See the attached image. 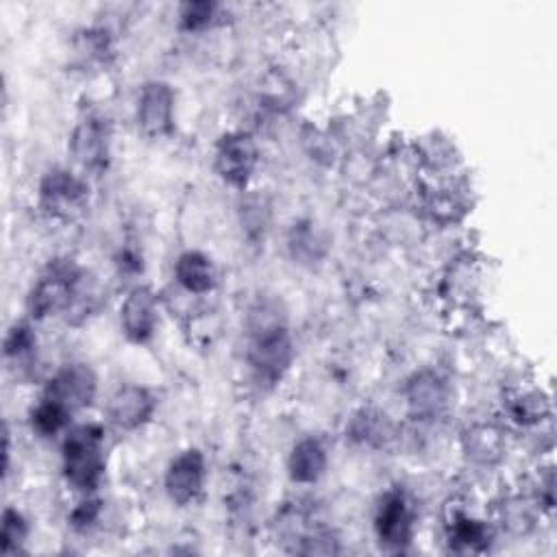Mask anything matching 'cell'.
Segmentation results:
<instances>
[{
  "label": "cell",
  "mask_w": 557,
  "mask_h": 557,
  "mask_svg": "<svg viewBox=\"0 0 557 557\" xmlns=\"http://www.w3.org/2000/svg\"><path fill=\"white\" fill-rule=\"evenodd\" d=\"M374 533L379 544L387 550H403L409 544L413 533V516L403 492L392 490L381 498L374 516Z\"/></svg>",
  "instance_id": "cell-8"
},
{
  "label": "cell",
  "mask_w": 557,
  "mask_h": 557,
  "mask_svg": "<svg viewBox=\"0 0 557 557\" xmlns=\"http://www.w3.org/2000/svg\"><path fill=\"white\" fill-rule=\"evenodd\" d=\"M137 126L148 137H163L174 128V89L165 81L144 83L137 98Z\"/></svg>",
  "instance_id": "cell-9"
},
{
  "label": "cell",
  "mask_w": 557,
  "mask_h": 557,
  "mask_svg": "<svg viewBox=\"0 0 557 557\" xmlns=\"http://www.w3.org/2000/svg\"><path fill=\"white\" fill-rule=\"evenodd\" d=\"M100 516V500L98 498H85L83 503H78L74 507V511L70 513V524L78 531L91 527Z\"/></svg>",
  "instance_id": "cell-24"
},
{
  "label": "cell",
  "mask_w": 557,
  "mask_h": 557,
  "mask_svg": "<svg viewBox=\"0 0 557 557\" xmlns=\"http://www.w3.org/2000/svg\"><path fill=\"white\" fill-rule=\"evenodd\" d=\"M87 185L65 168H52L39 181V205L46 213L67 218L83 209Z\"/></svg>",
  "instance_id": "cell-6"
},
{
  "label": "cell",
  "mask_w": 557,
  "mask_h": 557,
  "mask_svg": "<svg viewBox=\"0 0 557 557\" xmlns=\"http://www.w3.org/2000/svg\"><path fill=\"white\" fill-rule=\"evenodd\" d=\"M407 403L413 416L433 418L448 403V387L435 372H418L407 385Z\"/></svg>",
  "instance_id": "cell-13"
},
{
  "label": "cell",
  "mask_w": 557,
  "mask_h": 557,
  "mask_svg": "<svg viewBox=\"0 0 557 557\" xmlns=\"http://www.w3.org/2000/svg\"><path fill=\"white\" fill-rule=\"evenodd\" d=\"M61 468L65 481L89 494L104 474V433L98 424H81L67 431L61 448Z\"/></svg>",
  "instance_id": "cell-2"
},
{
  "label": "cell",
  "mask_w": 557,
  "mask_h": 557,
  "mask_svg": "<svg viewBox=\"0 0 557 557\" xmlns=\"http://www.w3.org/2000/svg\"><path fill=\"white\" fill-rule=\"evenodd\" d=\"M35 344L37 339L33 335V329L26 322H15L4 337V355L7 359H15V361L30 359Z\"/></svg>",
  "instance_id": "cell-22"
},
{
  "label": "cell",
  "mask_w": 557,
  "mask_h": 557,
  "mask_svg": "<svg viewBox=\"0 0 557 557\" xmlns=\"http://www.w3.org/2000/svg\"><path fill=\"white\" fill-rule=\"evenodd\" d=\"M87 278L72 259H54L33 283L28 294V313L41 320L54 311H67Z\"/></svg>",
  "instance_id": "cell-3"
},
{
  "label": "cell",
  "mask_w": 557,
  "mask_h": 557,
  "mask_svg": "<svg viewBox=\"0 0 557 557\" xmlns=\"http://www.w3.org/2000/svg\"><path fill=\"white\" fill-rule=\"evenodd\" d=\"M159 315L157 298L148 287H135L128 292L120 307V326L128 342L144 344L154 335Z\"/></svg>",
  "instance_id": "cell-12"
},
{
  "label": "cell",
  "mask_w": 557,
  "mask_h": 557,
  "mask_svg": "<svg viewBox=\"0 0 557 557\" xmlns=\"http://www.w3.org/2000/svg\"><path fill=\"white\" fill-rule=\"evenodd\" d=\"M248 366L259 385H276L294 359L292 337L278 309L270 302H257L248 315Z\"/></svg>",
  "instance_id": "cell-1"
},
{
  "label": "cell",
  "mask_w": 557,
  "mask_h": 557,
  "mask_svg": "<svg viewBox=\"0 0 557 557\" xmlns=\"http://www.w3.org/2000/svg\"><path fill=\"white\" fill-rule=\"evenodd\" d=\"M326 470V450L320 440L302 437L292 446L287 472L294 483H315Z\"/></svg>",
  "instance_id": "cell-15"
},
{
  "label": "cell",
  "mask_w": 557,
  "mask_h": 557,
  "mask_svg": "<svg viewBox=\"0 0 557 557\" xmlns=\"http://www.w3.org/2000/svg\"><path fill=\"white\" fill-rule=\"evenodd\" d=\"M174 276L185 292L198 296L209 294L218 283L213 261L200 250H185L183 255H178L174 263Z\"/></svg>",
  "instance_id": "cell-14"
},
{
  "label": "cell",
  "mask_w": 557,
  "mask_h": 557,
  "mask_svg": "<svg viewBox=\"0 0 557 557\" xmlns=\"http://www.w3.org/2000/svg\"><path fill=\"white\" fill-rule=\"evenodd\" d=\"M257 161H259V150L252 135L244 131H233L220 137L215 146L213 165L224 183L244 187L250 181L257 168Z\"/></svg>",
  "instance_id": "cell-4"
},
{
  "label": "cell",
  "mask_w": 557,
  "mask_h": 557,
  "mask_svg": "<svg viewBox=\"0 0 557 557\" xmlns=\"http://www.w3.org/2000/svg\"><path fill=\"white\" fill-rule=\"evenodd\" d=\"M448 540L457 550H483L492 542V531L485 522L457 513L448 524Z\"/></svg>",
  "instance_id": "cell-17"
},
{
  "label": "cell",
  "mask_w": 557,
  "mask_h": 557,
  "mask_svg": "<svg viewBox=\"0 0 557 557\" xmlns=\"http://www.w3.org/2000/svg\"><path fill=\"white\" fill-rule=\"evenodd\" d=\"M509 413L518 424L531 426V424H537L544 420V416L548 413V400L537 392H529V394L518 396L511 403Z\"/></svg>",
  "instance_id": "cell-20"
},
{
  "label": "cell",
  "mask_w": 557,
  "mask_h": 557,
  "mask_svg": "<svg viewBox=\"0 0 557 557\" xmlns=\"http://www.w3.org/2000/svg\"><path fill=\"white\" fill-rule=\"evenodd\" d=\"M379 418L381 416H374L372 411H361L359 416H355V420L350 424V437L359 440V442H366V444L379 440L381 431H385V429H381Z\"/></svg>",
  "instance_id": "cell-23"
},
{
  "label": "cell",
  "mask_w": 557,
  "mask_h": 557,
  "mask_svg": "<svg viewBox=\"0 0 557 557\" xmlns=\"http://www.w3.org/2000/svg\"><path fill=\"white\" fill-rule=\"evenodd\" d=\"M26 537H28V522L24 513L13 507H7L2 511V524H0V550L4 555L17 553L26 542Z\"/></svg>",
  "instance_id": "cell-19"
},
{
  "label": "cell",
  "mask_w": 557,
  "mask_h": 557,
  "mask_svg": "<svg viewBox=\"0 0 557 557\" xmlns=\"http://www.w3.org/2000/svg\"><path fill=\"white\" fill-rule=\"evenodd\" d=\"M70 152L81 168L91 172L104 170L111 152L109 122L98 113H85L70 135Z\"/></svg>",
  "instance_id": "cell-5"
},
{
  "label": "cell",
  "mask_w": 557,
  "mask_h": 557,
  "mask_svg": "<svg viewBox=\"0 0 557 557\" xmlns=\"http://www.w3.org/2000/svg\"><path fill=\"white\" fill-rule=\"evenodd\" d=\"M154 407H157V400L148 387L137 383H126L109 396L107 418L120 431H135L150 420Z\"/></svg>",
  "instance_id": "cell-11"
},
{
  "label": "cell",
  "mask_w": 557,
  "mask_h": 557,
  "mask_svg": "<svg viewBox=\"0 0 557 557\" xmlns=\"http://www.w3.org/2000/svg\"><path fill=\"white\" fill-rule=\"evenodd\" d=\"M44 396L57 400L67 411H78L87 407L96 396V374L85 363H67L54 372L46 383Z\"/></svg>",
  "instance_id": "cell-10"
},
{
  "label": "cell",
  "mask_w": 557,
  "mask_h": 557,
  "mask_svg": "<svg viewBox=\"0 0 557 557\" xmlns=\"http://www.w3.org/2000/svg\"><path fill=\"white\" fill-rule=\"evenodd\" d=\"M72 411H67L57 400L41 396V400L30 409V426L41 437H52L59 431H63L70 422Z\"/></svg>",
  "instance_id": "cell-18"
},
{
  "label": "cell",
  "mask_w": 557,
  "mask_h": 557,
  "mask_svg": "<svg viewBox=\"0 0 557 557\" xmlns=\"http://www.w3.org/2000/svg\"><path fill=\"white\" fill-rule=\"evenodd\" d=\"M215 15H218V4L209 0L183 2L178 9V22L183 30H202L215 20Z\"/></svg>",
  "instance_id": "cell-21"
},
{
  "label": "cell",
  "mask_w": 557,
  "mask_h": 557,
  "mask_svg": "<svg viewBox=\"0 0 557 557\" xmlns=\"http://www.w3.org/2000/svg\"><path fill=\"white\" fill-rule=\"evenodd\" d=\"M207 479V461L198 448L181 450L165 470V492L172 503L189 505L202 490Z\"/></svg>",
  "instance_id": "cell-7"
},
{
  "label": "cell",
  "mask_w": 557,
  "mask_h": 557,
  "mask_svg": "<svg viewBox=\"0 0 557 557\" xmlns=\"http://www.w3.org/2000/svg\"><path fill=\"white\" fill-rule=\"evenodd\" d=\"M463 450L476 463H496L505 453L503 433L494 424H474L463 433Z\"/></svg>",
  "instance_id": "cell-16"
}]
</instances>
